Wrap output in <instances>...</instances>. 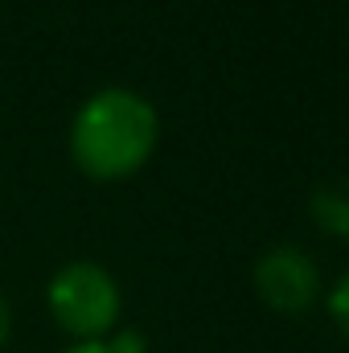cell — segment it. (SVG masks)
<instances>
[{
    "label": "cell",
    "instance_id": "obj_1",
    "mask_svg": "<svg viewBox=\"0 0 349 353\" xmlns=\"http://www.w3.org/2000/svg\"><path fill=\"white\" fill-rule=\"evenodd\" d=\"M157 107L132 87H103L70 119V161L90 181H128L157 152Z\"/></svg>",
    "mask_w": 349,
    "mask_h": 353
},
{
    "label": "cell",
    "instance_id": "obj_2",
    "mask_svg": "<svg viewBox=\"0 0 349 353\" xmlns=\"http://www.w3.org/2000/svg\"><path fill=\"white\" fill-rule=\"evenodd\" d=\"M119 283L103 263L74 259L50 275L46 308L54 325L74 341H107V333L119 321Z\"/></svg>",
    "mask_w": 349,
    "mask_h": 353
},
{
    "label": "cell",
    "instance_id": "obj_3",
    "mask_svg": "<svg viewBox=\"0 0 349 353\" xmlns=\"http://www.w3.org/2000/svg\"><path fill=\"white\" fill-rule=\"evenodd\" d=\"M255 292L271 312H308L321 296V271L296 247H271L255 259Z\"/></svg>",
    "mask_w": 349,
    "mask_h": 353
},
{
    "label": "cell",
    "instance_id": "obj_4",
    "mask_svg": "<svg viewBox=\"0 0 349 353\" xmlns=\"http://www.w3.org/2000/svg\"><path fill=\"white\" fill-rule=\"evenodd\" d=\"M312 214H317V222H321L329 234L349 239V197L346 193H337V189H321V193L312 197Z\"/></svg>",
    "mask_w": 349,
    "mask_h": 353
},
{
    "label": "cell",
    "instance_id": "obj_5",
    "mask_svg": "<svg viewBox=\"0 0 349 353\" xmlns=\"http://www.w3.org/2000/svg\"><path fill=\"white\" fill-rule=\"evenodd\" d=\"M62 353H144V337L140 333H119L111 341H74Z\"/></svg>",
    "mask_w": 349,
    "mask_h": 353
},
{
    "label": "cell",
    "instance_id": "obj_6",
    "mask_svg": "<svg viewBox=\"0 0 349 353\" xmlns=\"http://www.w3.org/2000/svg\"><path fill=\"white\" fill-rule=\"evenodd\" d=\"M329 312H333V321H337V329L349 337V271L333 283V292H329Z\"/></svg>",
    "mask_w": 349,
    "mask_h": 353
},
{
    "label": "cell",
    "instance_id": "obj_7",
    "mask_svg": "<svg viewBox=\"0 0 349 353\" xmlns=\"http://www.w3.org/2000/svg\"><path fill=\"white\" fill-rule=\"evenodd\" d=\"M8 337H12V308H8V300L0 292V350L8 345Z\"/></svg>",
    "mask_w": 349,
    "mask_h": 353
}]
</instances>
